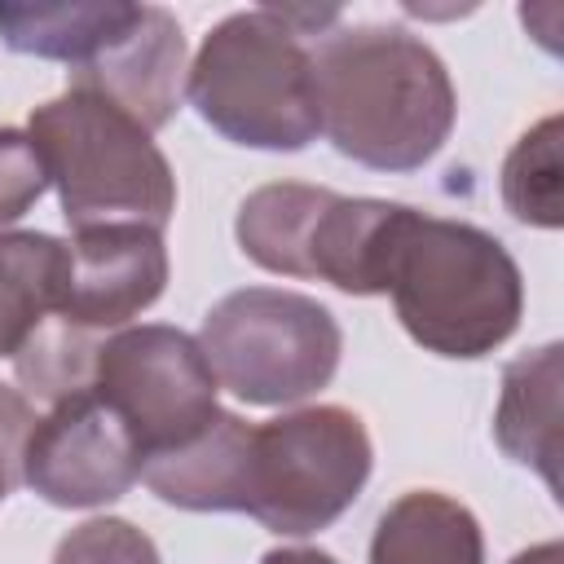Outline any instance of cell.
Listing matches in <instances>:
<instances>
[{
	"label": "cell",
	"mask_w": 564,
	"mask_h": 564,
	"mask_svg": "<svg viewBox=\"0 0 564 564\" xmlns=\"http://www.w3.org/2000/svg\"><path fill=\"white\" fill-rule=\"evenodd\" d=\"M31 427H35V414H31L26 397L18 388L0 383V507L22 485V449H26Z\"/></svg>",
	"instance_id": "obj_20"
},
{
	"label": "cell",
	"mask_w": 564,
	"mask_h": 564,
	"mask_svg": "<svg viewBox=\"0 0 564 564\" xmlns=\"http://www.w3.org/2000/svg\"><path fill=\"white\" fill-rule=\"evenodd\" d=\"M401 203L348 198L322 185L273 181L242 198L234 234L251 264L317 278L348 295H383V256Z\"/></svg>",
	"instance_id": "obj_6"
},
{
	"label": "cell",
	"mask_w": 564,
	"mask_h": 564,
	"mask_svg": "<svg viewBox=\"0 0 564 564\" xmlns=\"http://www.w3.org/2000/svg\"><path fill=\"white\" fill-rule=\"evenodd\" d=\"M66 273V242L35 229L0 234V357H18V348L35 335L44 317L57 308Z\"/></svg>",
	"instance_id": "obj_15"
},
{
	"label": "cell",
	"mask_w": 564,
	"mask_h": 564,
	"mask_svg": "<svg viewBox=\"0 0 564 564\" xmlns=\"http://www.w3.org/2000/svg\"><path fill=\"white\" fill-rule=\"evenodd\" d=\"M44 189H48V172L31 137L22 128H0V229L22 220Z\"/></svg>",
	"instance_id": "obj_19"
},
{
	"label": "cell",
	"mask_w": 564,
	"mask_h": 564,
	"mask_svg": "<svg viewBox=\"0 0 564 564\" xmlns=\"http://www.w3.org/2000/svg\"><path fill=\"white\" fill-rule=\"evenodd\" d=\"M260 564H339V560L317 546H278V551H264Z\"/></svg>",
	"instance_id": "obj_21"
},
{
	"label": "cell",
	"mask_w": 564,
	"mask_h": 564,
	"mask_svg": "<svg viewBox=\"0 0 564 564\" xmlns=\"http://www.w3.org/2000/svg\"><path fill=\"white\" fill-rule=\"evenodd\" d=\"M26 137L44 159L48 185H57L66 225H163L176 212V176L154 132L97 93L66 88L26 119Z\"/></svg>",
	"instance_id": "obj_4"
},
{
	"label": "cell",
	"mask_w": 564,
	"mask_h": 564,
	"mask_svg": "<svg viewBox=\"0 0 564 564\" xmlns=\"http://www.w3.org/2000/svg\"><path fill=\"white\" fill-rule=\"evenodd\" d=\"M560 115L533 123L502 163V203L520 225L560 229L564 225V194H560Z\"/></svg>",
	"instance_id": "obj_16"
},
{
	"label": "cell",
	"mask_w": 564,
	"mask_h": 564,
	"mask_svg": "<svg viewBox=\"0 0 564 564\" xmlns=\"http://www.w3.org/2000/svg\"><path fill=\"white\" fill-rule=\"evenodd\" d=\"M317 123L370 172H414L454 132L458 93L432 44L401 26H330L313 48Z\"/></svg>",
	"instance_id": "obj_1"
},
{
	"label": "cell",
	"mask_w": 564,
	"mask_h": 564,
	"mask_svg": "<svg viewBox=\"0 0 564 564\" xmlns=\"http://www.w3.org/2000/svg\"><path fill=\"white\" fill-rule=\"evenodd\" d=\"M370 564H485V533L458 498L410 489L379 516Z\"/></svg>",
	"instance_id": "obj_14"
},
{
	"label": "cell",
	"mask_w": 564,
	"mask_h": 564,
	"mask_svg": "<svg viewBox=\"0 0 564 564\" xmlns=\"http://www.w3.org/2000/svg\"><path fill=\"white\" fill-rule=\"evenodd\" d=\"M137 13L141 4L123 0H4L0 40L26 57L88 66L137 22Z\"/></svg>",
	"instance_id": "obj_13"
},
{
	"label": "cell",
	"mask_w": 564,
	"mask_h": 564,
	"mask_svg": "<svg viewBox=\"0 0 564 564\" xmlns=\"http://www.w3.org/2000/svg\"><path fill=\"white\" fill-rule=\"evenodd\" d=\"M560 388H564V348L542 344L502 370V392L494 410V441L498 449L533 467L551 494H560Z\"/></svg>",
	"instance_id": "obj_12"
},
{
	"label": "cell",
	"mask_w": 564,
	"mask_h": 564,
	"mask_svg": "<svg viewBox=\"0 0 564 564\" xmlns=\"http://www.w3.org/2000/svg\"><path fill=\"white\" fill-rule=\"evenodd\" d=\"M145 471L119 414L88 388L35 419L22 449V485L48 507H106Z\"/></svg>",
	"instance_id": "obj_9"
},
{
	"label": "cell",
	"mask_w": 564,
	"mask_h": 564,
	"mask_svg": "<svg viewBox=\"0 0 564 564\" xmlns=\"http://www.w3.org/2000/svg\"><path fill=\"white\" fill-rule=\"evenodd\" d=\"M198 348L220 388L247 405H295L322 392L344 352L335 313L300 291L242 286L203 317Z\"/></svg>",
	"instance_id": "obj_7"
},
{
	"label": "cell",
	"mask_w": 564,
	"mask_h": 564,
	"mask_svg": "<svg viewBox=\"0 0 564 564\" xmlns=\"http://www.w3.org/2000/svg\"><path fill=\"white\" fill-rule=\"evenodd\" d=\"M53 564H163V560H159V546L137 524L119 516H97L75 524L57 542Z\"/></svg>",
	"instance_id": "obj_18"
},
{
	"label": "cell",
	"mask_w": 564,
	"mask_h": 564,
	"mask_svg": "<svg viewBox=\"0 0 564 564\" xmlns=\"http://www.w3.org/2000/svg\"><path fill=\"white\" fill-rule=\"evenodd\" d=\"M216 388L220 383L198 339L176 326H123L97 344L93 392L119 414L145 463L189 445L212 427L220 414Z\"/></svg>",
	"instance_id": "obj_8"
},
{
	"label": "cell",
	"mask_w": 564,
	"mask_h": 564,
	"mask_svg": "<svg viewBox=\"0 0 564 564\" xmlns=\"http://www.w3.org/2000/svg\"><path fill=\"white\" fill-rule=\"evenodd\" d=\"M185 57L189 53L181 22L163 4H141L137 22L110 48H101L88 66L70 70V88L97 93L123 115H132L145 132H159L185 97Z\"/></svg>",
	"instance_id": "obj_11"
},
{
	"label": "cell",
	"mask_w": 564,
	"mask_h": 564,
	"mask_svg": "<svg viewBox=\"0 0 564 564\" xmlns=\"http://www.w3.org/2000/svg\"><path fill=\"white\" fill-rule=\"evenodd\" d=\"M185 97L203 123L247 150L295 154L322 132L313 53L273 4L229 13L203 35Z\"/></svg>",
	"instance_id": "obj_3"
},
{
	"label": "cell",
	"mask_w": 564,
	"mask_h": 564,
	"mask_svg": "<svg viewBox=\"0 0 564 564\" xmlns=\"http://www.w3.org/2000/svg\"><path fill=\"white\" fill-rule=\"evenodd\" d=\"M383 295L419 348L454 361L507 344L524 313L520 264L494 234L405 203L388 234Z\"/></svg>",
	"instance_id": "obj_2"
},
{
	"label": "cell",
	"mask_w": 564,
	"mask_h": 564,
	"mask_svg": "<svg viewBox=\"0 0 564 564\" xmlns=\"http://www.w3.org/2000/svg\"><path fill=\"white\" fill-rule=\"evenodd\" d=\"M167 286V247L150 225H97L66 242L53 317L75 330H119Z\"/></svg>",
	"instance_id": "obj_10"
},
{
	"label": "cell",
	"mask_w": 564,
	"mask_h": 564,
	"mask_svg": "<svg viewBox=\"0 0 564 564\" xmlns=\"http://www.w3.org/2000/svg\"><path fill=\"white\" fill-rule=\"evenodd\" d=\"M370 463V432L344 405H304L269 423H247L234 511H247L269 533L308 538L361 498Z\"/></svg>",
	"instance_id": "obj_5"
},
{
	"label": "cell",
	"mask_w": 564,
	"mask_h": 564,
	"mask_svg": "<svg viewBox=\"0 0 564 564\" xmlns=\"http://www.w3.org/2000/svg\"><path fill=\"white\" fill-rule=\"evenodd\" d=\"M93 361H97V339L88 330H75L57 317H44L35 326V335L18 348L13 370L31 397L57 405V401L93 388Z\"/></svg>",
	"instance_id": "obj_17"
},
{
	"label": "cell",
	"mask_w": 564,
	"mask_h": 564,
	"mask_svg": "<svg viewBox=\"0 0 564 564\" xmlns=\"http://www.w3.org/2000/svg\"><path fill=\"white\" fill-rule=\"evenodd\" d=\"M511 564H564V546L560 542H538V546L520 551Z\"/></svg>",
	"instance_id": "obj_22"
}]
</instances>
